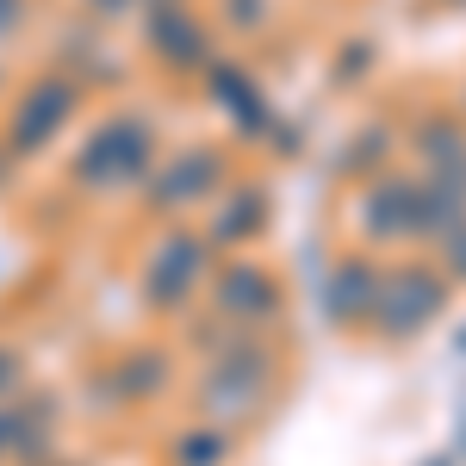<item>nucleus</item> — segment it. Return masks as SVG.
I'll return each mask as SVG.
<instances>
[{
  "mask_svg": "<svg viewBox=\"0 0 466 466\" xmlns=\"http://www.w3.org/2000/svg\"><path fill=\"white\" fill-rule=\"evenodd\" d=\"M292 360L280 349V329H224L212 349H199V367L187 380V410L199 423L243 435L287 398Z\"/></svg>",
  "mask_w": 466,
  "mask_h": 466,
  "instance_id": "1",
  "label": "nucleus"
},
{
  "mask_svg": "<svg viewBox=\"0 0 466 466\" xmlns=\"http://www.w3.org/2000/svg\"><path fill=\"white\" fill-rule=\"evenodd\" d=\"M466 212V193L435 187L417 168H386V175L349 187V249L373 255H404V249H430L435 237Z\"/></svg>",
  "mask_w": 466,
  "mask_h": 466,
  "instance_id": "2",
  "label": "nucleus"
},
{
  "mask_svg": "<svg viewBox=\"0 0 466 466\" xmlns=\"http://www.w3.org/2000/svg\"><path fill=\"white\" fill-rule=\"evenodd\" d=\"M162 156V118L149 106H118L81 118V131L69 137V156H63V187L87 206H112V199H131L144 175Z\"/></svg>",
  "mask_w": 466,
  "mask_h": 466,
  "instance_id": "3",
  "label": "nucleus"
},
{
  "mask_svg": "<svg viewBox=\"0 0 466 466\" xmlns=\"http://www.w3.org/2000/svg\"><path fill=\"white\" fill-rule=\"evenodd\" d=\"M87 87L69 81L63 69H32L13 81V94H6V106H0V144L13 149V162L25 168V162H44V156H56V149L69 144L75 131H81V118H87Z\"/></svg>",
  "mask_w": 466,
  "mask_h": 466,
  "instance_id": "4",
  "label": "nucleus"
},
{
  "mask_svg": "<svg viewBox=\"0 0 466 466\" xmlns=\"http://www.w3.org/2000/svg\"><path fill=\"white\" fill-rule=\"evenodd\" d=\"M212 243L199 237V224H156L144 243L137 268H131V292L156 323H187L206 299V274H212Z\"/></svg>",
  "mask_w": 466,
  "mask_h": 466,
  "instance_id": "5",
  "label": "nucleus"
},
{
  "mask_svg": "<svg viewBox=\"0 0 466 466\" xmlns=\"http://www.w3.org/2000/svg\"><path fill=\"white\" fill-rule=\"evenodd\" d=\"M237 175H243V162H237L230 144H212V137L175 144V149H162L156 168L144 175L137 212H144L149 224H193Z\"/></svg>",
  "mask_w": 466,
  "mask_h": 466,
  "instance_id": "6",
  "label": "nucleus"
},
{
  "mask_svg": "<svg viewBox=\"0 0 466 466\" xmlns=\"http://www.w3.org/2000/svg\"><path fill=\"white\" fill-rule=\"evenodd\" d=\"M448 305H454V287H448V274L435 268L430 249L386 255V261H380V299H373L367 336L386 342V349H410V342H423L435 323L448 318Z\"/></svg>",
  "mask_w": 466,
  "mask_h": 466,
  "instance_id": "7",
  "label": "nucleus"
},
{
  "mask_svg": "<svg viewBox=\"0 0 466 466\" xmlns=\"http://www.w3.org/2000/svg\"><path fill=\"white\" fill-rule=\"evenodd\" d=\"M180 386V360L168 342H125L87 367L81 380V398L94 417H137V410H156L168 404Z\"/></svg>",
  "mask_w": 466,
  "mask_h": 466,
  "instance_id": "8",
  "label": "nucleus"
},
{
  "mask_svg": "<svg viewBox=\"0 0 466 466\" xmlns=\"http://www.w3.org/2000/svg\"><path fill=\"white\" fill-rule=\"evenodd\" d=\"M224 50L206 0H144L137 6V56L162 81H199L206 63Z\"/></svg>",
  "mask_w": 466,
  "mask_h": 466,
  "instance_id": "9",
  "label": "nucleus"
},
{
  "mask_svg": "<svg viewBox=\"0 0 466 466\" xmlns=\"http://www.w3.org/2000/svg\"><path fill=\"white\" fill-rule=\"evenodd\" d=\"M199 311L218 318L224 329H280L292 311V287L287 274L268 261V255H218L212 274H206V299Z\"/></svg>",
  "mask_w": 466,
  "mask_h": 466,
  "instance_id": "10",
  "label": "nucleus"
},
{
  "mask_svg": "<svg viewBox=\"0 0 466 466\" xmlns=\"http://www.w3.org/2000/svg\"><path fill=\"white\" fill-rule=\"evenodd\" d=\"M193 87H199L206 106L230 125L237 144H261V149H274V156H299V149H292V125L280 118L274 94H268V81H261L243 56H224V50H218Z\"/></svg>",
  "mask_w": 466,
  "mask_h": 466,
  "instance_id": "11",
  "label": "nucleus"
},
{
  "mask_svg": "<svg viewBox=\"0 0 466 466\" xmlns=\"http://www.w3.org/2000/svg\"><path fill=\"white\" fill-rule=\"evenodd\" d=\"M398 144L410 149V168L423 180L466 193V118L454 112V100H423L398 125Z\"/></svg>",
  "mask_w": 466,
  "mask_h": 466,
  "instance_id": "12",
  "label": "nucleus"
},
{
  "mask_svg": "<svg viewBox=\"0 0 466 466\" xmlns=\"http://www.w3.org/2000/svg\"><path fill=\"white\" fill-rule=\"evenodd\" d=\"M193 224H199V237L212 243V255H249V249H261V237L274 230V180L237 175L206 212L193 218Z\"/></svg>",
  "mask_w": 466,
  "mask_h": 466,
  "instance_id": "13",
  "label": "nucleus"
},
{
  "mask_svg": "<svg viewBox=\"0 0 466 466\" xmlns=\"http://www.w3.org/2000/svg\"><path fill=\"white\" fill-rule=\"evenodd\" d=\"M50 69H63L69 81H81L87 94H118V87H131V63L118 56L112 25H94V19H81V13L56 25Z\"/></svg>",
  "mask_w": 466,
  "mask_h": 466,
  "instance_id": "14",
  "label": "nucleus"
},
{
  "mask_svg": "<svg viewBox=\"0 0 466 466\" xmlns=\"http://www.w3.org/2000/svg\"><path fill=\"white\" fill-rule=\"evenodd\" d=\"M380 261H386V255H373V249H342L329 268H323L318 318L329 323L336 336H367L373 299H380Z\"/></svg>",
  "mask_w": 466,
  "mask_h": 466,
  "instance_id": "15",
  "label": "nucleus"
},
{
  "mask_svg": "<svg viewBox=\"0 0 466 466\" xmlns=\"http://www.w3.org/2000/svg\"><path fill=\"white\" fill-rule=\"evenodd\" d=\"M63 454V398L25 386L13 398V441H6V466H44Z\"/></svg>",
  "mask_w": 466,
  "mask_h": 466,
  "instance_id": "16",
  "label": "nucleus"
},
{
  "mask_svg": "<svg viewBox=\"0 0 466 466\" xmlns=\"http://www.w3.org/2000/svg\"><path fill=\"white\" fill-rule=\"evenodd\" d=\"M398 125L392 118H367V125H355L349 137H342V156H336V175L349 180V187H360V180L386 175V168H398Z\"/></svg>",
  "mask_w": 466,
  "mask_h": 466,
  "instance_id": "17",
  "label": "nucleus"
},
{
  "mask_svg": "<svg viewBox=\"0 0 466 466\" xmlns=\"http://www.w3.org/2000/svg\"><path fill=\"white\" fill-rule=\"evenodd\" d=\"M237 441H243V435L187 417V423L162 441V466H237Z\"/></svg>",
  "mask_w": 466,
  "mask_h": 466,
  "instance_id": "18",
  "label": "nucleus"
},
{
  "mask_svg": "<svg viewBox=\"0 0 466 466\" xmlns=\"http://www.w3.org/2000/svg\"><path fill=\"white\" fill-rule=\"evenodd\" d=\"M212 13V25H218V37H268L274 25H280V0H212L206 6Z\"/></svg>",
  "mask_w": 466,
  "mask_h": 466,
  "instance_id": "19",
  "label": "nucleus"
},
{
  "mask_svg": "<svg viewBox=\"0 0 466 466\" xmlns=\"http://www.w3.org/2000/svg\"><path fill=\"white\" fill-rule=\"evenodd\" d=\"M373 69H380V44H373V37H342V44L329 50V81H336V87H360Z\"/></svg>",
  "mask_w": 466,
  "mask_h": 466,
  "instance_id": "20",
  "label": "nucleus"
},
{
  "mask_svg": "<svg viewBox=\"0 0 466 466\" xmlns=\"http://www.w3.org/2000/svg\"><path fill=\"white\" fill-rule=\"evenodd\" d=\"M430 255H435V268L448 274V287L466 292V212H461V218H454V224H448V230H441V237L430 243Z\"/></svg>",
  "mask_w": 466,
  "mask_h": 466,
  "instance_id": "21",
  "label": "nucleus"
},
{
  "mask_svg": "<svg viewBox=\"0 0 466 466\" xmlns=\"http://www.w3.org/2000/svg\"><path fill=\"white\" fill-rule=\"evenodd\" d=\"M25 386H32V355H25L19 342H6V336H0V404H6V398H19Z\"/></svg>",
  "mask_w": 466,
  "mask_h": 466,
  "instance_id": "22",
  "label": "nucleus"
},
{
  "mask_svg": "<svg viewBox=\"0 0 466 466\" xmlns=\"http://www.w3.org/2000/svg\"><path fill=\"white\" fill-rule=\"evenodd\" d=\"M37 13H44V0H0V56L37 25Z\"/></svg>",
  "mask_w": 466,
  "mask_h": 466,
  "instance_id": "23",
  "label": "nucleus"
},
{
  "mask_svg": "<svg viewBox=\"0 0 466 466\" xmlns=\"http://www.w3.org/2000/svg\"><path fill=\"white\" fill-rule=\"evenodd\" d=\"M137 6H144V0H75V13H81V19L112 25V32H118L125 19H137Z\"/></svg>",
  "mask_w": 466,
  "mask_h": 466,
  "instance_id": "24",
  "label": "nucleus"
},
{
  "mask_svg": "<svg viewBox=\"0 0 466 466\" xmlns=\"http://www.w3.org/2000/svg\"><path fill=\"white\" fill-rule=\"evenodd\" d=\"M13 180H19V162H13V149L0 144V199L13 193Z\"/></svg>",
  "mask_w": 466,
  "mask_h": 466,
  "instance_id": "25",
  "label": "nucleus"
},
{
  "mask_svg": "<svg viewBox=\"0 0 466 466\" xmlns=\"http://www.w3.org/2000/svg\"><path fill=\"white\" fill-rule=\"evenodd\" d=\"M6 441H13V398L0 404V466H6Z\"/></svg>",
  "mask_w": 466,
  "mask_h": 466,
  "instance_id": "26",
  "label": "nucleus"
},
{
  "mask_svg": "<svg viewBox=\"0 0 466 466\" xmlns=\"http://www.w3.org/2000/svg\"><path fill=\"white\" fill-rule=\"evenodd\" d=\"M13 81H19V75H13V63L0 56V106H6V94H13Z\"/></svg>",
  "mask_w": 466,
  "mask_h": 466,
  "instance_id": "27",
  "label": "nucleus"
},
{
  "mask_svg": "<svg viewBox=\"0 0 466 466\" xmlns=\"http://www.w3.org/2000/svg\"><path fill=\"white\" fill-rule=\"evenodd\" d=\"M454 112L466 118V75H461V87H454Z\"/></svg>",
  "mask_w": 466,
  "mask_h": 466,
  "instance_id": "28",
  "label": "nucleus"
},
{
  "mask_svg": "<svg viewBox=\"0 0 466 466\" xmlns=\"http://www.w3.org/2000/svg\"><path fill=\"white\" fill-rule=\"evenodd\" d=\"M435 6H441V13H466V0H435Z\"/></svg>",
  "mask_w": 466,
  "mask_h": 466,
  "instance_id": "29",
  "label": "nucleus"
},
{
  "mask_svg": "<svg viewBox=\"0 0 466 466\" xmlns=\"http://www.w3.org/2000/svg\"><path fill=\"white\" fill-rule=\"evenodd\" d=\"M44 466H87V461H69V454H56V461H44Z\"/></svg>",
  "mask_w": 466,
  "mask_h": 466,
  "instance_id": "30",
  "label": "nucleus"
},
{
  "mask_svg": "<svg viewBox=\"0 0 466 466\" xmlns=\"http://www.w3.org/2000/svg\"><path fill=\"white\" fill-rule=\"evenodd\" d=\"M454 349H461V355H466V329H461V336H454Z\"/></svg>",
  "mask_w": 466,
  "mask_h": 466,
  "instance_id": "31",
  "label": "nucleus"
}]
</instances>
